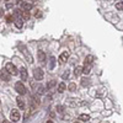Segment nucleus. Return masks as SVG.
<instances>
[{
    "label": "nucleus",
    "instance_id": "f03ea898",
    "mask_svg": "<svg viewBox=\"0 0 123 123\" xmlns=\"http://www.w3.org/2000/svg\"><path fill=\"white\" fill-rule=\"evenodd\" d=\"M33 76L36 80H42L44 78V73H43V70L41 69V68H36L33 70Z\"/></svg>",
    "mask_w": 123,
    "mask_h": 123
},
{
    "label": "nucleus",
    "instance_id": "7ed1b4c3",
    "mask_svg": "<svg viewBox=\"0 0 123 123\" xmlns=\"http://www.w3.org/2000/svg\"><path fill=\"white\" fill-rule=\"evenodd\" d=\"M15 90L18 92L20 95H25L26 94V87H25V85L22 83H20V81L15 84Z\"/></svg>",
    "mask_w": 123,
    "mask_h": 123
},
{
    "label": "nucleus",
    "instance_id": "39448f33",
    "mask_svg": "<svg viewBox=\"0 0 123 123\" xmlns=\"http://www.w3.org/2000/svg\"><path fill=\"white\" fill-rule=\"evenodd\" d=\"M68 58H69V53L68 52H63L59 55V62L60 63H65V62L68 60Z\"/></svg>",
    "mask_w": 123,
    "mask_h": 123
},
{
    "label": "nucleus",
    "instance_id": "dca6fc26",
    "mask_svg": "<svg viewBox=\"0 0 123 123\" xmlns=\"http://www.w3.org/2000/svg\"><path fill=\"white\" fill-rule=\"evenodd\" d=\"M94 55H87L85 58V64H92V62H94Z\"/></svg>",
    "mask_w": 123,
    "mask_h": 123
},
{
    "label": "nucleus",
    "instance_id": "f257e3e1",
    "mask_svg": "<svg viewBox=\"0 0 123 123\" xmlns=\"http://www.w3.org/2000/svg\"><path fill=\"white\" fill-rule=\"evenodd\" d=\"M5 69H6L7 73L11 74V75H16V74H17V69L15 68V65H14L12 63H6Z\"/></svg>",
    "mask_w": 123,
    "mask_h": 123
},
{
    "label": "nucleus",
    "instance_id": "2eb2a0df",
    "mask_svg": "<svg viewBox=\"0 0 123 123\" xmlns=\"http://www.w3.org/2000/svg\"><path fill=\"white\" fill-rule=\"evenodd\" d=\"M81 73H83V68H81V67H76V68L74 69V75H75V76H79Z\"/></svg>",
    "mask_w": 123,
    "mask_h": 123
},
{
    "label": "nucleus",
    "instance_id": "4be33fe9",
    "mask_svg": "<svg viewBox=\"0 0 123 123\" xmlns=\"http://www.w3.org/2000/svg\"><path fill=\"white\" fill-rule=\"evenodd\" d=\"M116 9H117V10H123V3H122V1L117 3V4H116Z\"/></svg>",
    "mask_w": 123,
    "mask_h": 123
},
{
    "label": "nucleus",
    "instance_id": "20e7f679",
    "mask_svg": "<svg viewBox=\"0 0 123 123\" xmlns=\"http://www.w3.org/2000/svg\"><path fill=\"white\" fill-rule=\"evenodd\" d=\"M10 118H11L12 122H17L20 121V118H21V116H20V112L17 110H12L11 113H10Z\"/></svg>",
    "mask_w": 123,
    "mask_h": 123
},
{
    "label": "nucleus",
    "instance_id": "4468645a",
    "mask_svg": "<svg viewBox=\"0 0 123 123\" xmlns=\"http://www.w3.org/2000/svg\"><path fill=\"white\" fill-rule=\"evenodd\" d=\"M65 84L64 83H60L59 85H58V92H59V94H62V92H64L65 91Z\"/></svg>",
    "mask_w": 123,
    "mask_h": 123
},
{
    "label": "nucleus",
    "instance_id": "412c9836",
    "mask_svg": "<svg viewBox=\"0 0 123 123\" xmlns=\"http://www.w3.org/2000/svg\"><path fill=\"white\" fill-rule=\"evenodd\" d=\"M68 89H69V91H75V89H76V85H75L74 83H71V84L68 86Z\"/></svg>",
    "mask_w": 123,
    "mask_h": 123
},
{
    "label": "nucleus",
    "instance_id": "5701e85b",
    "mask_svg": "<svg viewBox=\"0 0 123 123\" xmlns=\"http://www.w3.org/2000/svg\"><path fill=\"white\" fill-rule=\"evenodd\" d=\"M54 85H55V81H54V80H50V81H49V84L47 85V89H50V87L54 86Z\"/></svg>",
    "mask_w": 123,
    "mask_h": 123
},
{
    "label": "nucleus",
    "instance_id": "ddd939ff",
    "mask_svg": "<svg viewBox=\"0 0 123 123\" xmlns=\"http://www.w3.org/2000/svg\"><path fill=\"white\" fill-rule=\"evenodd\" d=\"M16 102H17L18 108H21V110H24V108H25V102H24V100H22V98H17V100H16Z\"/></svg>",
    "mask_w": 123,
    "mask_h": 123
},
{
    "label": "nucleus",
    "instance_id": "b1692460",
    "mask_svg": "<svg viewBox=\"0 0 123 123\" xmlns=\"http://www.w3.org/2000/svg\"><path fill=\"white\" fill-rule=\"evenodd\" d=\"M41 15H42V14H41L39 10H37V11L35 12V16H36V17H41Z\"/></svg>",
    "mask_w": 123,
    "mask_h": 123
},
{
    "label": "nucleus",
    "instance_id": "6e6552de",
    "mask_svg": "<svg viewBox=\"0 0 123 123\" xmlns=\"http://www.w3.org/2000/svg\"><path fill=\"white\" fill-rule=\"evenodd\" d=\"M0 78H1L4 81H9L10 80V74L7 73V71H1V73H0Z\"/></svg>",
    "mask_w": 123,
    "mask_h": 123
},
{
    "label": "nucleus",
    "instance_id": "bb28decb",
    "mask_svg": "<svg viewBox=\"0 0 123 123\" xmlns=\"http://www.w3.org/2000/svg\"><path fill=\"white\" fill-rule=\"evenodd\" d=\"M3 15H4V11H3L1 9H0V16H3Z\"/></svg>",
    "mask_w": 123,
    "mask_h": 123
},
{
    "label": "nucleus",
    "instance_id": "393cba45",
    "mask_svg": "<svg viewBox=\"0 0 123 123\" xmlns=\"http://www.w3.org/2000/svg\"><path fill=\"white\" fill-rule=\"evenodd\" d=\"M57 110H58V112H63V107H62V106H58Z\"/></svg>",
    "mask_w": 123,
    "mask_h": 123
},
{
    "label": "nucleus",
    "instance_id": "cd10ccee",
    "mask_svg": "<svg viewBox=\"0 0 123 123\" xmlns=\"http://www.w3.org/2000/svg\"><path fill=\"white\" fill-rule=\"evenodd\" d=\"M4 1H9V0H4Z\"/></svg>",
    "mask_w": 123,
    "mask_h": 123
},
{
    "label": "nucleus",
    "instance_id": "f3484780",
    "mask_svg": "<svg viewBox=\"0 0 123 123\" xmlns=\"http://www.w3.org/2000/svg\"><path fill=\"white\" fill-rule=\"evenodd\" d=\"M14 21H15L14 15H7V16H6V22H7V24H11V22H14Z\"/></svg>",
    "mask_w": 123,
    "mask_h": 123
},
{
    "label": "nucleus",
    "instance_id": "9d476101",
    "mask_svg": "<svg viewBox=\"0 0 123 123\" xmlns=\"http://www.w3.org/2000/svg\"><path fill=\"white\" fill-rule=\"evenodd\" d=\"M78 119L81 121V122H89L90 121V116L89 115H80Z\"/></svg>",
    "mask_w": 123,
    "mask_h": 123
},
{
    "label": "nucleus",
    "instance_id": "1a4fd4ad",
    "mask_svg": "<svg viewBox=\"0 0 123 123\" xmlns=\"http://www.w3.org/2000/svg\"><path fill=\"white\" fill-rule=\"evenodd\" d=\"M38 60L42 62V63L46 60V53L43 52V50H38Z\"/></svg>",
    "mask_w": 123,
    "mask_h": 123
},
{
    "label": "nucleus",
    "instance_id": "0eeeda50",
    "mask_svg": "<svg viewBox=\"0 0 123 123\" xmlns=\"http://www.w3.org/2000/svg\"><path fill=\"white\" fill-rule=\"evenodd\" d=\"M20 4H21L22 9H24V11H30L31 9H32V5L28 4V3H24V1H18Z\"/></svg>",
    "mask_w": 123,
    "mask_h": 123
},
{
    "label": "nucleus",
    "instance_id": "6ab92c4d",
    "mask_svg": "<svg viewBox=\"0 0 123 123\" xmlns=\"http://www.w3.org/2000/svg\"><path fill=\"white\" fill-rule=\"evenodd\" d=\"M14 22H15V25H16V27H17V28H21V27H22V25H24V24H22V20H20V18H18V20H16V21H14Z\"/></svg>",
    "mask_w": 123,
    "mask_h": 123
},
{
    "label": "nucleus",
    "instance_id": "f8f14e48",
    "mask_svg": "<svg viewBox=\"0 0 123 123\" xmlns=\"http://www.w3.org/2000/svg\"><path fill=\"white\" fill-rule=\"evenodd\" d=\"M90 70H91V64H85V68H83V73L87 75L90 74Z\"/></svg>",
    "mask_w": 123,
    "mask_h": 123
},
{
    "label": "nucleus",
    "instance_id": "423d86ee",
    "mask_svg": "<svg viewBox=\"0 0 123 123\" xmlns=\"http://www.w3.org/2000/svg\"><path fill=\"white\" fill-rule=\"evenodd\" d=\"M20 75H21V79H22V80H27V78H28L27 70H26L25 68H21V69H20Z\"/></svg>",
    "mask_w": 123,
    "mask_h": 123
},
{
    "label": "nucleus",
    "instance_id": "a878e982",
    "mask_svg": "<svg viewBox=\"0 0 123 123\" xmlns=\"http://www.w3.org/2000/svg\"><path fill=\"white\" fill-rule=\"evenodd\" d=\"M68 76H69V73H68V71L63 74V79H65V78H68Z\"/></svg>",
    "mask_w": 123,
    "mask_h": 123
},
{
    "label": "nucleus",
    "instance_id": "aec40b11",
    "mask_svg": "<svg viewBox=\"0 0 123 123\" xmlns=\"http://www.w3.org/2000/svg\"><path fill=\"white\" fill-rule=\"evenodd\" d=\"M37 92L39 95H43L44 94V87L43 86H41V85H38V87H37Z\"/></svg>",
    "mask_w": 123,
    "mask_h": 123
},
{
    "label": "nucleus",
    "instance_id": "9b49d317",
    "mask_svg": "<svg viewBox=\"0 0 123 123\" xmlns=\"http://www.w3.org/2000/svg\"><path fill=\"white\" fill-rule=\"evenodd\" d=\"M17 12H18V15H21V16H22L24 20H28V18H30V14H28V11H17Z\"/></svg>",
    "mask_w": 123,
    "mask_h": 123
},
{
    "label": "nucleus",
    "instance_id": "a211bd4d",
    "mask_svg": "<svg viewBox=\"0 0 123 123\" xmlns=\"http://www.w3.org/2000/svg\"><path fill=\"white\" fill-rule=\"evenodd\" d=\"M89 81H90V80H89V79H86V78L81 79V86H84V87H85V86H89V84H90Z\"/></svg>",
    "mask_w": 123,
    "mask_h": 123
}]
</instances>
